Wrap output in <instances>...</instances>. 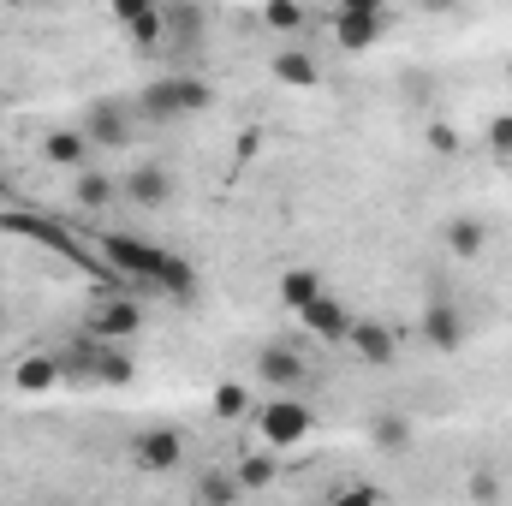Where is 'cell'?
Wrapping results in <instances>:
<instances>
[{
	"mask_svg": "<svg viewBox=\"0 0 512 506\" xmlns=\"http://www.w3.org/2000/svg\"><path fill=\"white\" fill-rule=\"evenodd\" d=\"M102 256H108L120 274L143 280L149 292L173 298V304H191V298H197V268L179 251H167V245H149V239H137V233H102Z\"/></svg>",
	"mask_w": 512,
	"mask_h": 506,
	"instance_id": "6da1fadb",
	"label": "cell"
},
{
	"mask_svg": "<svg viewBox=\"0 0 512 506\" xmlns=\"http://www.w3.org/2000/svg\"><path fill=\"white\" fill-rule=\"evenodd\" d=\"M256 441L262 447H274V453H286V447H304L310 441V429H316V411L298 399V393H274L268 405H256Z\"/></svg>",
	"mask_w": 512,
	"mask_h": 506,
	"instance_id": "7a4b0ae2",
	"label": "cell"
},
{
	"mask_svg": "<svg viewBox=\"0 0 512 506\" xmlns=\"http://www.w3.org/2000/svg\"><path fill=\"white\" fill-rule=\"evenodd\" d=\"M346 346H352V358H358L364 370H393V364H399V334H393L387 322H370V316H352Z\"/></svg>",
	"mask_w": 512,
	"mask_h": 506,
	"instance_id": "3957f363",
	"label": "cell"
},
{
	"mask_svg": "<svg viewBox=\"0 0 512 506\" xmlns=\"http://www.w3.org/2000/svg\"><path fill=\"white\" fill-rule=\"evenodd\" d=\"M131 465L137 471H149V477H167V471H179L185 465V435L179 429H143L137 441H131Z\"/></svg>",
	"mask_w": 512,
	"mask_h": 506,
	"instance_id": "277c9868",
	"label": "cell"
},
{
	"mask_svg": "<svg viewBox=\"0 0 512 506\" xmlns=\"http://www.w3.org/2000/svg\"><path fill=\"white\" fill-rule=\"evenodd\" d=\"M423 346L441 352V358H453L465 346V310L453 298H429L423 304Z\"/></svg>",
	"mask_w": 512,
	"mask_h": 506,
	"instance_id": "5b68a950",
	"label": "cell"
},
{
	"mask_svg": "<svg viewBox=\"0 0 512 506\" xmlns=\"http://www.w3.org/2000/svg\"><path fill=\"white\" fill-rule=\"evenodd\" d=\"M173 191H179V179H173L161 161H137L126 179H120V197H131L137 209H167Z\"/></svg>",
	"mask_w": 512,
	"mask_h": 506,
	"instance_id": "8992f818",
	"label": "cell"
},
{
	"mask_svg": "<svg viewBox=\"0 0 512 506\" xmlns=\"http://www.w3.org/2000/svg\"><path fill=\"white\" fill-rule=\"evenodd\" d=\"M137 328H143L137 298H96V310L84 316V334H96V340H131Z\"/></svg>",
	"mask_w": 512,
	"mask_h": 506,
	"instance_id": "52a82bcc",
	"label": "cell"
},
{
	"mask_svg": "<svg viewBox=\"0 0 512 506\" xmlns=\"http://www.w3.org/2000/svg\"><path fill=\"white\" fill-rule=\"evenodd\" d=\"M256 376L268 381L274 393H304L310 364H304V352H292V346H262V352H256Z\"/></svg>",
	"mask_w": 512,
	"mask_h": 506,
	"instance_id": "ba28073f",
	"label": "cell"
},
{
	"mask_svg": "<svg viewBox=\"0 0 512 506\" xmlns=\"http://www.w3.org/2000/svg\"><path fill=\"white\" fill-rule=\"evenodd\" d=\"M78 126H84V137H90L96 149H120V143H131V126H126V102H114V96H102V102H90Z\"/></svg>",
	"mask_w": 512,
	"mask_h": 506,
	"instance_id": "9c48e42d",
	"label": "cell"
},
{
	"mask_svg": "<svg viewBox=\"0 0 512 506\" xmlns=\"http://www.w3.org/2000/svg\"><path fill=\"white\" fill-rule=\"evenodd\" d=\"M137 114H143V126H179V120H185V108H179V78H149V84L137 90Z\"/></svg>",
	"mask_w": 512,
	"mask_h": 506,
	"instance_id": "30bf717a",
	"label": "cell"
},
{
	"mask_svg": "<svg viewBox=\"0 0 512 506\" xmlns=\"http://www.w3.org/2000/svg\"><path fill=\"white\" fill-rule=\"evenodd\" d=\"M298 316H304V328H310L316 340H328V346H346V328H352V310H346L340 298H328V292H316V298H310V304H304Z\"/></svg>",
	"mask_w": 512,
	"mask_h": 506,
	"instance_id": "8fae6325",
	"label": "cell"
},
{
	"mask_svg": "<svg viewBox=\"0 0 512 506\" xmlns=\"http://www.w3.org/2000/svg\"><path fill=\"white\" fill-rule=\"evenodd\" d=\"M441 245H447V256H459V262H477V256L489 251V221L483 215H447L441 221Z\"/></svg>",
	"mask_w": 512,
	"mask_h": 506,
	"instance_id": "7c38bea8",
	"label": "cell"
},
{
	"mask_svg": "<svg viewBox=\"0 0 512 506\" xmlns=\"http://www.w3.org/2000/svg\"><path fill=\"white\" fill-rule=\"evenodd\" d=\"M90 137H84V126H60L42 137V161L48 167H66V173H78V167H90Z\"/></svg>",
	"mask_w": 512,
	"mask_h": 506,
	"instance_id": "4fadbf2b",
	"label": "cell"
},
{
	"mask_svg": "<svg viewBox=\"0 0 512 506\" xmlns=\"http://www.w3.org/2000/svg\"><path fill=\"white\" fill-rule=\"evenodd\" d=\"M12 381H18V393H30V399H42V393H54L66 370H60V358L54 352H30V358H18L12 364Z\"/></svg>",
	"mask_w": 512,
	"mask_h": 506,
	"instance_id": "5bb4252c",
	"label": "cell"
},
{
	"mask_svg": "<svg viewBox=\"0 0 512 506\" xmlns=\"http://www.w3.org/2000/svg\"><path fill=\"white\" fill-rule=\"evenodd\" d=\"M387 30V12H340L334 18V36H340V48L346 54H364V48H376Z\"/></svg>",
	"mask_w": 512,
	"mask_h": 506,
	"instance_id": "9a60e30c",
	"label": "cell"
},
{
	"mask_svg": "<svg viewBox=\"0 0 512 506\" xmlns=\"http://www.w3.org/2000/svg\"><path fill=\"white\" fill-rule=\"evenodd\" d=\"M411 441H417V429H411L405 411H376V417H370V447H376V453L399 459V453H411Z\"/></svg>",
	"mask_w": 512,
	"mask_h": 506,
	"instance_id": "2e32d148",
	"label": "cell"
},
{
	"mask_svg": "<svg viewBox=\"0 0 512 506\" xmlns=\"http://www.w3.org/2000/svg\"><path fill=\"white\" fill-rule=\"evenodd\" d=\"M286 90H316L322 84V66H316V54H304V48H286V54H274V66H268Z\"/></svg>",
	"mask_w": 512,
	"mask_h": 506,
	"instance_id": "e0dca14e",
	"label": "cell"
},
{
	"mask_svg": "<svg viewBox=\"0 0 512 506\" xmlns=\"http://www.w3.org/2000/svg\"><path fill=\"white\" fill-rule=\"evenodd\" d=\"M72 191H78V209H90V215L114 209V197H120L114 173H96V167H78V173H72Z\"/></svg>",
	"mask_w": 512,
	"mask_h": 506,
	"instance_id": "ac0fdd59",
	"label": "cell"
},
{
	"mask_svg": "<svg viewBox=\"0 0 512 506\" xmlns=\"http://www.w3.org/2000/svg\"><path fill=\"white\" fill-rule=\"evenodd\" d=\"M197 501H209V506H239L245 501V483H239V471H203L197 477Z\"/></svg>",
	"mask_w": 512,
	"mask_h": 506,
	"instance_id": "d6986e66",
	"label": "cell"
},
{
	"mask_svg": "<svg viewBox=\"0 0 512 506\" xmlns=\"http://www.w3.org/2000/svg\"><path fill=\"white\" fill-rule=\"evenodd\" d=\"M316 292H322L316 268H280V304H286V310H304Z\"/></svg>",
	"mask_w": 512,
	"mask_h": 506,
	"instance_id": "ffe728a7",
	"label": "cell"
},
{
	"mask_svg": "<svg viewBox=\"0 0 512 506\" xmlns=\"http://www.w3.org/2000/svg\"><path fill=\"white\" fill-rule=\"evenodd\" d=\"M233 471H239V483H245V495H251V489H268V483L280 477V459H274V447H262V453H245Z\"/></svg>",
	"mask_w": 512,
	"mask_h": 506,
	"instance_id": "44dd1931",
	"label": "cell"
},
{
	"mask_svg": "<svg viewBox=\"0 0 512 506\" xmlns=\"http://www.w3.org/2000/svg\"><path fill=\"white\" fill-rule=\"evenodd\" d=\"M209 411H215V417H227V423H233V417H251L256 405H251V393H245V387H239V381H221V387H215V393H209Z\"/></svg>",
	"mask_w": 512,
	"mask_h": 506,
	"instance_id": "7402d4cb",
	"label": "cell"
},
{
	"mask_svg": "<svg viewBox=\"0 0 512 506\" xmlns=\"http://www.w3.org/2000/svg\"><path fill=\"white\" fill-rule=\"evenodd\" d=\"M179 108H185V120L191 114H209L215 108V84L209 78H179Z\"/></svg>",
	"mask_w": 512,
	"mask_h": 506,
	"instance_id": "603a6c76",
	"label": "cell"
},
{
	"mask_svg": "<svg viewBox=\"0 0 512 506\" xmlns=\"http://www.w3.org/2000/svg\"><path fill=\"white\" fill-rule=\"evenodd\" d=\"M126 30H131V42H137V48L149 54V48H161V30H167V24H161V12L149 6V12H137V18H131Z\"/></svg>",
	"mask_w": 512,
	"mask_h": 506,
	"instance_id": "cb8c5ba5",
	"label": "cell"
},
{
	"mask_svg": "<svg viewBox=\"0 0 512 506\" xmlns=\"http://www.w3.org/2000/svg\"><path fill=\"white\" fill-rule=\"evenodd\" d=\"M334 501H340V506H382L387 489H376V483H340V489H334Z\"/></svg>",
	"mask_w": 512,
	"mask_h": 506,
	"instance_id": "d4e9b609",
	"label": "cell"
},
{
	"mask_svg": "<svg viewBox=\"0 0 512 506\" xmlns=\"http://www.w3.org/2000/svg\"><path fill=\"white\" fill-rule=\"evenodd\" d=\"M483 143H489V155H501V161H507V155H512V114H495V120L483 126Z\"/></svg>",
	"mask_w": 512,
	"mask_h": 506,
	"instance_id": "484cf974",
	"label": "cell"
},
{
	"mask_svg": "<svg viewBox=\"0 0 512 506\" xmlns=\"http://www.w3.org/2000/svg\"><path fill=\"white\" fill-rule=\"evenodd\" d=\"M262 18H268L274 30H298V24H304V6H298V0H268Z\"/></svg>",
	"mask_w": 512,
	"mask_h": 506,
	"instance_id": "4316f807",
	"label": "cell"
},
{
	"mask_svg": "<svg viewBox=\"0 0 512 506\" xmlns=\"http://www.w3.org/2000/svg\"><path fill=\"white\" fill-rule=\"evenodd\" d=\"M465 489H471V501H495V495H501L507 483H501L495 471H471V483H465Z\"/></svg>",
	"mask_w": 512,
	"mask_h": 506,
	"instance_id": "83f0119b",
	"label": "cell"
},
{
	"mask_svg": "<svg viewBox=\"0 0 512 506\" xmlns=\"http://www.w3.org/2000/svg\"><path fill=\"white\" fill-rule=\"evenodd\" d=\"M423 137H429V149H435V155H453V149H459V131L447 126V120H441V126H429Z\"/></svg>",
	"mask_w": 512,
	"mask_h": 506,
	"instance_id": "f1b7e54d",
	"label": "cell"
},
{
	"mask_svg": "<svg viewBox=\"0 0 512 506\" xmlns=\"http://www.w3.org/2000/svg\"><path fill=\"white\" fill-rule=\"evenodd\" d=\"M108 12H114V18H120V24H131V18H137V12H149V0H108Z\"/></svg>",
	"mask_w": 512,
	"mask_h": 506,
	"instance_id": "f546056e",
	"label": "cell"
},
{
	"mask_svg": "<svg viewBox=\"0 0 512 506\" xmlns=\"http://www.w3.org/2000/svg\"><path fill=\"white\" fill-rule=\"evenodd\" d=\"M340 12H387V0H340Z\"/></svg>",
	"mask_w": 512,
	"mask_h": 506,
	"instance_id": "4dcf8cb0",
	"label": "cell"
},
{
	"mask_svg": "<svg viewBox=\"0 0 512 506\" xmlns=\"http://www.w3.org/2000/svg\"><path fill=\"white\" fill-rule=\"evenodd\" d=\"M417 6H423V12H453L459 0H417Z\"/></svg>",
	"mask_w": 512,
	"mask_h": 506,
	"instance_id": "1f68e13d",
	"label": "cell"
},
{
	"mask_svg": "<svg viewBox=\"0 0 512 506\" xmlns=\"http://www.w3.org/2000/svg\"><path fill=\"white\" fill-rule=\"evenodd\" d=\"M6 6H42V0H6Z\"/></svg>",
	"mask_w": 512,
	"mask_h": 506,
	"instance_id": "d6a6232c",
	"label": "cell"
},
{
	"mask_svg": "<svg viewBox=\"0 0 512 506\" xmlns=\"http://www.w3.org/2000/svg\"><path fill=\"white\" fill-rule=\"evenodd\" d=\"M185 6H209V0H185Z\"/></svg>",
	"mask_w": 512,
	"mask_h": 506,
	"instance_id": "836d02e7",
	"label": "cell"
},
{
	"mask_svg": "<svg viewBox=\"0 0 512 506\" xmlns=\"http://www.w3.org/2000/svg\"><path fill=\"white\" fill-rule=\"evenodd\" d=\"M0 126H6V102H0Z\"/></svg>",
	"mask_w": 512,
	"mask_h": 506,
	"instance_id": "e575fe53",
	"label": "cell"
},
{
	"mask_svg": "<svg viewBox=\"0 0 512 506\" xmlns=\"http://www.w3.org/2000/svg\"><path fill=\"white\" fill-rule=\"evenodd\" d=\"M0 328H6V310H0Z\"/></svg>",
	"mask_w": 512,
	"mask_h": 506,
	"instance_id": "d590c367",
	"label": "cell"
}]
</instances>
